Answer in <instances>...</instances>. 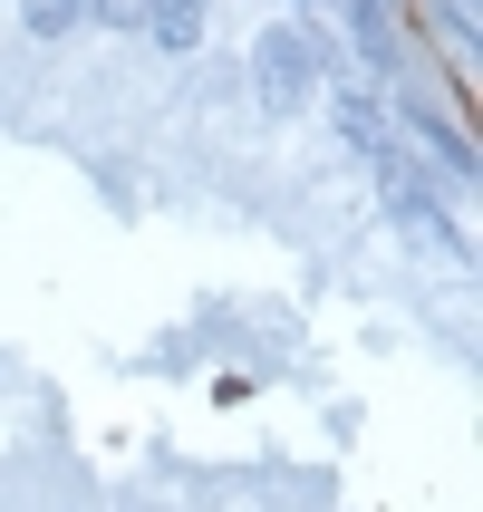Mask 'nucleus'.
<instances>
[{
    "label": "nucleus",
    "instance_id": "1",
    "mask_svg": "<svg viewBox=\"0 0 483 512\" xmlns=\"http://www.w3.org/2000/svg\"><path fill=\"white\" fill-rule=\"evenodd\" d=\"M252 78H261V97L271 107H300L319 78H329V49H319V29H261V49H252Z\"/></svg>",
    "mask_w": 483,
    "mask_h": 512
},
{
    "label": "nucleus",
    "instance_id": "2",
    "mask_svg": "<svg viewBox=\"0 0 483 512\" xmlns=\"http://www.w3.org/2000/svg\"><path fill=\"white\" fill-rule=\"evenodd\" d=\"M339 126H348V145H358L368 165H387V155H397V126L377 116V97H368V87H339Z\"/></svg>",
    "mask_w": 483,
    "mask_h": 512
},
{
    "label": "nucleus",
    "instance_id": "3",
    "mask_svg": "<svg viewBox=\"0 0 483 512\" xmlns=\"http://www.w3.org/2000/svg\"><path fill=\"white\" fill-rule=\"evenodd\" d=\"M136 29L165 39V49H194L203 39V0H136Z\"/></svg>",
    "mask_w": 483,
    "mask_h": 512
},
{
    "label": "nucleus",
    "instance_id": "4",
    "mask_svg": "<svg viewBox=\"0 0 483 512\" xmlns=\"http://www.w3.org/2000/svg\"><path fill=\"white\" fill-rule=\"evenodd\" d=\"M20 10H29V29H68L78 20V0H20Z\"/></svg>",
    "mask_w": 483,
    "mask_h": 512
},
{
    "label": "nucleus",
    "instance_id": "5",
    "mask_svg": "<svg viewBox=\"0 0 483 512\" xmlns=\"http://www.w3.org/2000/svg\"><path fill=\"white\" fill-rule=\"evenodd\" d=\"M78 10H97L107 29H136V0H78Z\"/></svg>",
    "mask_w": 483,
    "mask_h": 512
}]
</instances>
